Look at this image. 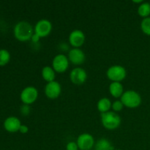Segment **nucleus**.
I'll list each match as a JSON object with an SVG mask.
<instances>
[{"label": "nucleus", "mask_w": 150, "mask_h": 150, "mask_svg": "<svg viewBox=\"0 0 150 150\" xmlns=\"http://www.w3.org/2000/svg\"><path fill=\"white\" fill-rule=\"evenodd\" d=\"M14 36L21 42H26L32 39L35 34L33 27L27 21H20L16 24L14 27Z\"/></svg>", "instance_id": "1"}, {"label": "nucleus", "mask_w": 150, "mask_h": 150, "mask_svg": "<svg viewBox=\"0 0 150 150\" xmlns=\"http://www.w3.org/2000/svg\"><path fill=\"white\" fill-rule=\"evenodd\" d=\"M101 122L103 126L108 130H114L121 125L122 120L117 113L114 111L101 114Z\"/></svg>", "instance_id": "2"}, {"label": "nucleus", "mask_w": 150, "mask_h": 150, "mask_svg": "<svg viewBox=\"0 0 150 150\" xmlns=\"http://www.w3.org/2000/svg\"><path fill=\"white\" fill-rule=\"evenodd\" d=\"M120 100L124 106L129 108H138L142 104V97L134 90L126 91L122 95Z\"/></svg>", "instance_id": "3"}, {"label": "nucleus", "mask_w": 150, "mask_h": 150, "mask_svg": "<svg viewBox=\"0 0 150 150\" xmlns=\"http://www.w3.org/2000/svg\"><path fill=\"white\" fill-rule=\"evenodd\" d=\"M107 77L112 82H120L124 80L127 76L125 68L121 65H113L106 72Z\"/></svg>", "instance_id": "4"}, {"label": "nucleus", "mask_w": 150, "mask_h": 150, "mask_svg": "<svg viewBox=\"0 0 150 150\" xmlns=\"http://www.w3.org/2000/svg\"><path fill=\"white\" fill-rule=\"evenodd\" d=\"M21 100L23 104L31 105L37 100L38 98V91L35 86H26L21 93Z\"/></svg>", "instance_id": "5"}, {"label": "nucleus", "mask_w": 150, "mask_h": 150, "mask_svg": "<svg viewBox=\"0 0 150 150\" xmlns=\"http://www.w3.org/2000/svg\"><path fill=\"white\" fill-rule=\"evenodd\" d=\"M69 61L67 57L62 54H57L52 61V67L54 71L58 73H64L69 67Z\"/></svg>", "instance_id": "6"}, {"label": "nucleus", "mask_w": 150, "mask_h": 150, "mask_svg": "<svg viewBox=\"0 0 150 150\" xmlns=\"http://www.w3.org/2000/svg\"><path fill=\"white\" fill-rule=\"evenodd\" d=\"M35 34L40 38H45L48 36L52 31V23L46 19H42L38 21L35 26Z\"/></svg>", "instance_id": "7"}, {"label": "nucleus", "mask_w": 150, "mask_h": 150, "mask_svg": "<svg viewBox=\"0 0 150 150\" xmlns=\"http://www.w3.org/2000/svg\"><path fill=\"white\" fill-rule=\"evenodd\" d=\"M76 143L79 149L90 150L95 146V139L93 136L89 133H82L78 137Z\"/></svg>", "instance_id": "8"}, {"label": "nucleus", "mask_w": 150, "mask_h": 150, "mask_svg": "<svg viewBox=\"0 0 150 150\" xmlns=\"http://www.w3.org/2000/svg\"><path fill=\"white\" fill-rule=\"evenodd\" d=\"M62 92V86L58 81H54L47 83L45 86V94L49 99L54 100L59 97Z\"/></svg>", "instance_id": "9"}, {"label": "nucleus", "mask_w": 150, "mask_h": 150, "mask_svg": "<svg viewBox=\"0 0 150 150\" xmlns=\"http://www.w3.org/2000/svg\"><path fill=\"white\" fill-rule=\"evenodd\" d=\"M70 79L74 84L81 85L85 83L87 79V73L84 69L79 67H76L70 72Z\"/></svg>", "instance_id": "10"}, {"label": "nucleus", "mask_w": 150, "mask_h": 150, "mask_svg": "<svg viewBox=\"0 0 150 150\" xmlns=\"http://www.w3.org/2000/svg\"><path fill=\"white\" fill-rule=\"evenodd\" d=\"M70 44L75 48H79L85 42V35L81 30L75 29L69 35Z\"/></svg>", "instance_id": "11"}, {"label": "nucleus", "mask_w": 150, "mask_h": 150, "mask_svg": "<svg viewBox=\"0 0 150 150\" xmlns=\"http://www.w3.org/2000/svg\"><path fill=\"white\" fill-rule=\"evenodd\" d=\"M69 61L75 65H80L84 62L86 56L84 52L80 48H73L68 53Z\"/></svg>", "instance_id": "12"}, {"label": "nucleus", "mask_w": 150, "mask_h": 150, "mask_svg": "<svg viewBox=\"0 0 150 150\" xmlns=\"http://www.w3.org/2000/svg\"><path fill=\"white\" fill-rule=\"evenodd\" d=\"M21 123L20 120L16 117H10L5 120L4 122V127L7 131L10 133H16L19 131Z\"/></svg>", "instance_id": "13"}, {"label": "nucleus", "mask_w": 150, "mask_h": 150, "mask_svg": "<svg viewBox=\"0 0 150 150\" xmlns=\"http://www.w3.org/2000/svg\"><path fill=\"white\" fill-rule=\"evenodd\" d=\"M109 92L114 98H121L124 93L123 85L120 82H112L109 86Z\"/></svg>", "instance_id": "14"}, {"label": "nucleus", "mask_w": 150, "mask_h": 150, "mask_svg": "<svg viewBox=\"0 0 150 150\" xmlns=\"http://www.w3.org/2000/svg\"><path fill=\"white\" fill-rule=\"evenodd\" d=\"M97 108L98 110L101 113L104 114L110 111L111 108H112V103L111 102L110 99L107 98H103L98 102L97 104Z\"/></svg>", "instance_id": "15"}, {"label": "nucleus", "mask_w": 150, "mask_h": 150, "mask_svg": "<svg viewBox=\"0 0 150 150\" xmlns=\"http://www.w3.org/2000/svg\"><path fill=\"white\" fill-rule=\"evenodd\" d=\"M42 77L44 80L46 82L49 83V82L54 81V79H55V71L53 69L52 67H50V66H45L42 68Z\"/></svg>", "instance_id": "16"}, {"label": "nucleus", "mask_w": 150, "mask_h": 150, "mask_svg": "<svg viewBox=\"0 0 150 150\" xmlns=\"http://www.w3.org/2000/svg\"><path fill=\"white\" fill-rule=\"evenodd\" d=\"M95 150H114L112 144L106 139H100L95 144Z\"/></svg>", "instance_id": "17"}, {"label": "nucleus", "mask_w": 150, "mask_h": 150, "mask_svg": "<svg viewBox=\"0 0 150 150\" xmlns=\"http://www.w3.org/2000/svg\"><path fill=\"white\" fill-rule=\"evenodd\" d=\"M138 14L141 17L148 18L150 15V3L149 2H143L139 5L138 7Z\"/></svg>", "instance_id": "18"}, {"label": "nucleus", "mask_w": 150, "mask_h": 150, "mask_svg": "<svg viewBox=\"0 0 150 150\" xmlns=\"http://www.w3.org/2000/svg\"><path fill=\"white\" fill-rule=\"evenodd\" d=\"M10 54L7 50H0V66H4L10 62Z\"/></svg>", "instance_id": "19"}, {"label": "nucleus", "mask_w": 150, "mask_h": 150, "mask_svg": "<svg viewBox=\"0 0 150 150\" xmlns=\"http://www.w3.org/2000/svg\"><path fill=\"white\" fill-rule=\"evenodd\" d=\"M141 29L145 35L150 36V17L145 18L141 23Z\"/></svg>", "instance_id": "20"}, {"label": "nucleus", "mask_w": 150, "mask_h": 150, "mask_svg": "<svg viewBox=\"0 0 150 150\" xmlns=\"http://www.w3.org/2000/svg\"><path fill=\"white\" fill-rule=\"evenodd\" d=\"M124 108V105L122 103L121 100H115L112 103V109L114 110V112H120Z\"/></svg>", "instance_id": "21"}, {"label": "nucleus", "mask_w": 150, "mask_h": 150, "mask_svg": "<svg viewBox=\"0 0 150 150\" xmlns=\"http://www.w3.org/2000/svg\"><path fill=\"white\" fill-rule=\"evenodd\" d=\"M21 114L23 116H28L30 113V107L29 105H26L23 104L21 107Z\"/></svg>", "instance_id": "22"}, {"label": "nucleus", "mask_w": 150, "mask_h": 150, "mask_svg": "<svg viewBox=\"0 0 150 150\" xmlns=\"http://www.w3.org/2000/svg\"><path fill=\"white\" fill-rule=\"evenodd\" d=\"M66 150H79V146L76 142H70L66 146Z\"/></svg>", "instance_id": "23"}, {"label": "nucleus", "mask_w": 150, "mask_h": 150, "mask_svg": "<svg viewBox=\"0 0 150 150\" xmlns=\"http://www.w3.org/2000/svg\"><path fill=\"white\" fill-rule=\"evenodd\" d=\"M19 131L21 132L23 134H25V133H27L28 131H29V127L26 125H21L20 129H19Z\"/></svg>", "instance_id": "24"}, {"label": "nucleus", "mask_w": 150, "mask_h": 150, "mask_svg": "<svg viewBox=\"0 0 150 150\" xmlns=\"http://www.w3.org/2000/svg\"><path fill=\"white\" fill-rule=\"evenodd\" d=\"M40 39V38L39 36H38L36 34H34L33 36H32V39L31 40H32V42H38V41H39Z\"/></svg>", "instance_id": "25"}, {"label": "nucleus", "mask_w": 150, "mask_h": 150, "mask_svg": "<svg viewBox=\"0 0 150 150\" xmlns=\"http://www.w3.org/2000/svg\"><path fill=\"white\" fill-rule=\"evenodd\" d=\"M133 3H136V4H142L144 2L142 0H138V1H136V0H133Z\"/></svg>", "instance_id": "26"}, {"label": "nucleus", "mask_w": 150, "mask_h": 150, "mask_svg": "<svg viewBox=\"0 0 150 150\" xmlns=\"http://www.w3.org/2000/svg\"><path fill=\"white\" fill-rule=\"evenodd\" d=\"M114 150H122V149H114Z\"/></svg>", "instance_id": "27"}]
</instances>
